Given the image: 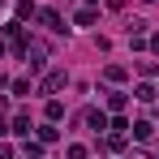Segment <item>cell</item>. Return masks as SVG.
Here are the masks:
<instances>
[{
	"label": "cell",
	"mask_w": 159,
	"mask_h": 159,
	"mask_svg": "<svg viewBox=\"0 0 159 159\" xmlns=\"http://www.w3.org/2000/svg\"><path fill=\"white\" fill-rule=\"evenodd\" d=\"M95 17H99V13L86 4V9H78V17H73V22H78V26H95Z\"/></svg>",
	"instance_id": "4"
},
{
	"label": "cell",
	"mask_w": 159,
	"mask_h": 159,
	"mask_svg": "<svg viewBox=\"0 0 159 159\" xmlns=\"http://www.w3.org/2000/svg\"><path fill=\"white\" fill-rule=\"evenodd\" d=\"M65 82H69V73H65V69H52V73L43 78V95H52V90H60Z\"/></svg>",
	"instance_id": "1"
},
{
	"label": "cell",
	"mask_w": 159,
	"mask_h": 159,
	"mask_svg": "<svg viewBox=\"0 0 159 159\" xmlns=\"http://www.w3.org/2000/svg\"><path fill=\"white\" fill-rule=\"evenodd\" d=\"M103 78H107V82H125V69H120V65H107Z\"/></svg>",
	"instance_id": "8"
},
{
	"label": "cell",
	"mask_w": 159,
	"mask_h": 159,
	"mask_svg": "<svg viewBox=\"0 0 159 159\" xmlns=\"http://www.w3.org/2000/svg\"><path fill=\"white\" fill-rule=\"evenodd\" d=\"M125 103H129L125 90H112V95H107V107H112V112H125Z\"/></svg>",
	"instance_id": "2"
},
{
	"label": "cell",
	"mask_w": 159,
	"mask_h": 159,
	"mask_svg": "<svg viewBox=\"0 0 159 159\" xmlns=\"http://www.w3.org/2000/svg\"><path fill=\"white\" fill-rule=\"evenodd\" d=\"M151 133H155V129H151V120H138V125H133V138H138V142H146Z\"/></svg>",
	"instance_id": "7"
},
{
	"label": "cell",
	"mask_w": 159,
	"mask_h": 159,
	"mask_svg": "<svg viewBox=\"0 0 159 159\" xmlns=\"http://www.w3.org/2000/svg\"><path fill=\"white\" fill-rule=\"evenodd\" d=\"M133 95H138V99H142V103H155V86H151V82H142V86H138V90H133Z\"/></svg>",
	"instance_id": "6"
},
{
	"label": "cell",
	"mask_w": 159,
	"mask_h": 159,
	"mask_svg": "<svg viewBox=\"0 0 159 159\" xmlns=\"http://www.w3.org/2000/svg\"><path fill=\"white\" fill-rule=\"evenodd\" d=\"M0 56H4V43H0Z\"/></svg>",
	"instance_id": "10"
},
{
	"label": "cell",
	"mask_w": 159,
	"mask_h": 159,
	"mask_svg": "<svg viewBox=\"0 0 159 159\" xmlns=\"http://www.w3.org/2000/svg\"><path fill=\"white\" fill-rule=\"evenodd\" d=\"M86 125H90L95 133H103V129H107V116H103V112H90V116H86Z\"/></svg>",
	"instance_id": "5"
},
{
	"label": "cell",
	"mask_w": 159,
	"mask_h": 159,
	"mask_svg": "<svg viewBox=\"0 0 159 159\" xmlns=\"http://www.w3.org/2000/svg\"><path fill=\"white\" fill-rule=\"evenodd\" d=\"M39 17H43V26H48V30H65V26H60V13H56V9H43Z\"/></svg>",
	"instance_id": "3"
},
{
	"label": "cell",
	"mask_w": 159,
	"mask_h": 159,
	"mask_svg": "<svg viewBox=\"0 0 159 159\" xmlns=\"http://www.w3.org/2000/svg\"><path fill=\"white\" fill-rule=\"evenodd\" d=\"M48 116H52V120H60V116H65V103H60V99H52V103H48Z\"/></svg>",
	"instance_id": "9"
}]
</instances>
